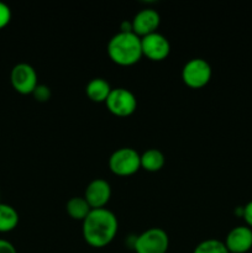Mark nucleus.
I'll return each instance as SVG.
<instances>
[{
	"label": "nucleus",
	"instance_id": "nucleus-1",
	"mask_svg": "<svg viewBox=\"0 0 252 253\" xmlns=\"http://www.w3.org/2000/svg\"><path fill=\"white\" fill-rule=\"evenodd\" d=\"M119 231L116 215L109 209H93L82 222V235L84 241L93 249L109 246Z\"/></svg>",
	"mask_w": 252,
	"mask_h": 253
},
{
	"label": "nucleus",
	"instance_id": "nucleus-2",
	"mask_svg": "<svg viewBox=\"0 0 252 253\" xmlns=\"http://www.w3.org/2000/svg\"><path fill=\"white\" fill-rule=\"evenodd\" d=\"M109 58L120 67H131L142 58L141 37L133 32H119L114 35L106 47Z\"/></svg>",
	"mask_w": 252,
	"mask_h": 253
},
{
	"label": "nucleus",
	"instance_id": "nucleus-3",
	"mask_svg": "<svg viewBox=\"0 0 252 253\" xmlns=\"http://www.w3.org/2000/svg\"><path fill=\"white\" fill-rule=\"evenodd\" d=\"M109 168L118 177H130L141 169V155L131 147L119 148L109 158Z\"/></svg>",
	"mask_w": 252,
	"mask_h": 253
},
{
	"label": "nucleus",
	"instance_id": "nucleus-4",
	"mask_svg": "<svg viewBox=\"0 0 252 253\" xmlns=\"http://www.w3.org/2000/svg\"><path fill=\"white\" fill-rule=\"evenodd\" d=\"M132 247L136 253H167L169 237L161 227H151L135 237Z\"/></svg>",
	"mask_w": 252,
	"mask_h": 253
},
{
	"label": "nucleus",
	"instance_id": "nucleus-5",
	"mask_svg": "<svg viewBox=\"0 0 252 253\" xmlns=\"http://www.w3.org/2000/svg\"><path fill=\"white\" fill-rule=\"evenodd\" d=\"M182 81L188 88L202 89L209 84L212 77V69L209 62L203 58H192L183 66Z\"/></svg>",
	"mask_w": 252,
	"mask_h": 253
},
{
	"label": "nucleus",
	"instance_id": "nucleus-6",
	"mask_svg": "<svg viewBox=\"0 0 252 253\" xmlns=\"http://www.w3.org/2000/svg\"><path fill=\"white\" fill-rule=\"evenodd\" d=\"M106 109L118 118H128L137 109L135 94L126 88H114L105 101Z\"/></svg>",
	"mask_w": 252,
	"mask_h": 253
},
{
	"label": "nucleus",
	"instance_id": "nucleus-7",
	"mask_svg": "<svg viewBox=\"0 0 252 253\" xmlns=\"http://www.w3.org/2000/svg\"><path fill=\"white\" fill-rule=\"evenodd\" d=\"M10 82L15 91L21 95H30L39 85V76L31 64L17 63L12 67Z\"/></svg>",
	"mask_w": 252,
	"mask_h": 253
},
{
	"label": "nucleus",
	"instance_id": "nucleus-8",
	"mask_svg": "<svg viewBox=\"0 0 252 253\" xmlns=\"http://www.w3.org/2000/svg\"><path fill=\"white\" fill-rule=\"evenodd\" d=\"M142 56L152 62H162L170 53V43L166 36L155 32L141 39Z\"/></svg>",
	"mask_w": 252,
	"mask_h": 253
},
{
	"label": "nucleus",
	"instance_id": "nucleus-9",
	"mask_svg": "<svg viewBox=\"0 0 252 253\" xmlns=\"http://www.w3.org/2000/svg\"><path fill=\"white\" fill-rule=\"evenodd\" d=\"M84 199L91 209H104L111 199V187L103 178H95L85 188Z\"/></svg>",
	"mask_w": 252,
	"mask_h": 253
},
{
	"label": "nucleus",
	"instance_id": "nucleus-10",
	"mask_svg": "<svg viewBox=\"0 0 252 253\" xmlns=\"http://www.w3.org/2000/svg\"><path fill=\"white\" fill-rule=\"evenodd\" d=\"M229 253H247L252 249V229L239 225L229 231L224 241Z\"/></svg>",
	"mask_w": 252,
	"mask_h": 253
},
{
	"label": "nucleus",
	"instance_id": "nucleus-11",
	"mask_svg": "<svg viewBox=\"0 0 252 253\" xmlns=\"http://www.w3.org/2000/svg\"><path fill=\"white\" fill-rule=\"evenodd\" d=\"M131 22H132L133 34L142 39V37L157 32L161 24V16L155 9L147 7L138 11L131 20Z\"/></svg>",
	"mask_w": 252,
	"mask_h": 253
},
{
	"label": "nucleus",
	"instance_id": "nucleus-12",
	"mask_svg": "<svg viewBox=\"0 0 252 253\" xmlns=\"http://www.w3.org/2000/svg\"><path fill=\"white\" fill-rule=\"evenodd\" d=\"M113 88L106 79L93 78L88 82L85 86V94L93 103H105L108 96L110 95Z\"/></svg>",
	"mask_w": 252,
	"mask_h": 253
},
{
	"label": "nucleus",
	"instance_id": "nucleus-13",
	"mask_svg": "<svg viewBox=\"0 0 252 253\" xmlns=\"http://www.w3.org/2000/svg\"><path fill=\"white\" fill-rule=\"evenodd\" d=\"M166 165V157L162 151L150 148L141 155V168L150 173H156Z\"/></svg>",
	"mask_w": 252,
	"mask_h": 253
},
{
	"label": "nucleus",
	"instance_id": "nucleus-14",
	"mask_svg": "<svg viewBox=\"0 0 252 253\" xmlns=\"http://www.w3.org/2000/svg\"><path fill=\"white\" fill-rule=\"evenodd\" d=\"M19 212L11 205L0 203V234H7L19 225Z\"/></svg>",
	"mask_w": 252,
	"mask_h": 253
},
{
	"label": "nucleus",
	"instance_id": "nucleus-15",
	"mask_svg": "<svg viewBox=\"0 0 252 253\" xmlns=\"http://www.w3.org/2000/svg\"><path fill=\"white\" fill-rule=\"evenodd\" d=\"M91 208L84 199V197H73L67 202L66 204V211L69 215V217L77 221H84L89 212L91 211Z\"/></svg>",
	"mask_w": 252,
	"mask_h": 253
},
{
	"label": "nucleus",
	"instance_id": "nucleus-16",
	"mask_svg": "<svg viewBox=\"0 0 252 253\" xmlns=\"http://www.w3.org/2000/svg\"><path fill=\"white\" fill-rule=\"evenodd\" d=\"M193 253H229L224 241L216 239H208L195 246Z\"/></svg>",
	"mask_w": 252,
	"mask_h": 253
},
{
	"label": "nucleus",
	"instance_id": "nucleus-17",
	"mask_svg": "<svg viewBox=\"0 0 252 253\" xmlns=\"http://www.w3.org/2000/svg\"><path fill=\"white\" fill-rule=\"evenodd\" d=\"M32 95L40 103H46V101H48L51 99V90H49L48 86L39 84L37 88L34 90V93H32Z\"/></svg>",
	"mask_w": 252,
	"mask_h": 253
},
{
	"label": "nucleus",
	"instance_id": "nucleus-18",
	"mask_svg": "<svg viewBox=\"0 0 252 253\" xmlns=\"http://www.w3.org/2000/svg\"><path fill=\"white\" fill-rule=\"evenodd\" d=\"M11 10L5 2L0 1V30L5 29L11 21Z\"/></svg>",
	"mask_w": 252,
	"mask_h": 253
},
{
	"label": "nucleus",
	"instance_id": "nucleus-19",
	"mask_svg": "<svg viewBox=\"0 0 252 253\" xmlns=\"http://www.w3.org/2000/svg\"><path fill=\"white\" fill-rule=\"evenodd\" d=\"M242 219L246 222V226L252 229V200L244 207V216H242Z\"/></svg>",
	"mask_w": 252,
	"mask_h": 253
},
{
	"label": "nucleus",
	"instance_id": "nucleus-20",
	"mask_svg": "<svg viewBox=\"0 0 252 253\" xmlns=\"http://www.w3.org/2000/svg\"><path fill=\"white\" fill-rule=\"evenodd\" d=\"M0 253H17V251L11 242L0 239Z\"/></svg>",
	"mask_w": 252,
	"mask_h": 253
}]
</instances>
